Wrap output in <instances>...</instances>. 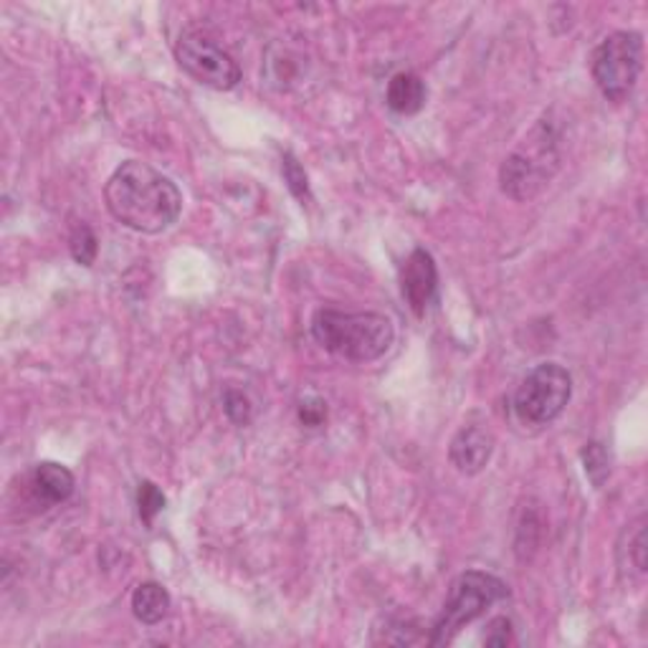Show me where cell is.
<instances>
[{
	"label": "cell",
	"mask_w": 648,
	"mask_h": 648,
	"mask_svg": "<svg viewBox=\"0 0 648 648\" xmlns=\"http://www.w3.org/2000/svg\"><path fill=\"white\" fill-rule=\"evenodd\" d=\"M104 200L114 221L137 233L168 231L182 211L176 182L140 160H127L114 170L107 180Z\"/></svg>",
	"instance_id": "6da1fadb"
},
{
	"label": "cell",
	"mask_w": 648,
	"mask_h": 648,
	"mask_svg": "<svg viewBox=\"0 0 648 648\" xmlns=\"http://www.w3.org/2000/svg\"><path fill=\"white\" fill-rule=\"evenodd\" d=\"M312 337L327 352L350 362H372L386 355L396 330L390 317L380 312H340L317 309L312 317Z\"/></svg>",
	"instance_id": "7a4b0ae2"
},
{
	"label": "cell",
	"mask_w": 648,
	"mask_h": 648,
	"mask_svg": "<svg viewBox=\"0 0 648 648\" xmlns=\"http://www.w3.org/2000/svg\"><path fill=\"white\" fill-rule=\"evenodd\" d=\"M509 596V588L505 580H499L497 575L481 572V570H467L453 580L446 598L441 616L436 618L431 638V646H449L456 636L461 634L463 626H469L471 620L481 618L487 610L505 600Z\"/></svg>",
	"instance_id": "3957f363"
},
{
	"label": "cell",
	"mask_w": 648,
	"mask_h": 648,
	"mask_svg": "<svg viewBox=\"0 0 648 648\" xmlns=\"http://www.w3.org/2000/svg\"><path fill=\"white\" fill-rule=\"evenodd\" d=\"M560 168L558 137L547 122H540L527 137L525 144L501 162L499 186L505 196L515 200L535 198Z\"/></svg>",
	"instance_id": "277c9868"
},
{
	"label": "cell",
	"mask_w": 648,
	"mask_h": 648,
	"mask_svg": "<svg viewBox=\"0 0 648 648\" xmlns=\"http://www.w3.org/2000/svg\"><path fill=\"white\" fill-rule=\"evenodd\" d=\"M644 69V39L636 31H616L606 36L592 51L590 71L600 94L610 102H626L636 89Z\"/></svg>",
	"instance_id": "5b68a950"
},
{
	"label": "cell",
	"mask_w": 648,
	"mask_h": 648,
	"mask_svg": "<svg viewBox=\"0 0 648 648\" xmlns=\"http://www.w3.org/2000/svg\"><path fill=\"white\" fill-rule=\"evenodd\" d=\"M572 378L558 362H542L529 370L515 392L517 421L529 428H542L558 421L570 403Z\"/></svg>",
	"instance_id": "8992f818"
},
{
	"label": "cell",
	"mask_w": 648,
	"mask_h": 648,
	"mask_svg": "<svg viewBox=\"0 0 648 648\" xmlns=\"http://www.w3.org/2000/svg\"><path fill=\"white\" fill-rule=\"evenodd\" d=\"M176 59L186 74L198 84L218 91H231L241 84V67L231 53L216 43L206 31L186 29L176 43Z\"/></svg>",
	"instance_id": "52a82bcc"
},
{
	"label": "cell",
	"mask_w": 648,
	"mask_h": 648,
	"mask_svg": "<svg viewBox=\"0 0 648 648\" xmlns=\"http://www.w3.org/2000/svg\"><path fill=\"white\" fill-rule=\"evenodd\" d=\"M438 289V269L431 253L426 249H416L406 259L403 269H400V291L413 315L423 317L428 305L433 302Z\"/></svg>",
	"instance_id": "ba28073f"
},
{
	"label": "cell",
	"mask_w": 648,
	"mask_h": 648,
	"mask_svg": "<svg viewBox=\"0 0 648 648\" xmlns=\"http://www.w3.org/2000/svg\"><path fill=\"white\" fill-rule=\"evenodd\" d=\"M491 453H495V433L483 423H467L459 428L449 446V459L456 471L473 477V473L483 471Z\"/></svg>",
	"instance_id": "9c48e42d"
},
{
	"label": "cell",
	"mask_w": 648,
	"mask_h": 648,
	"mask_svg": "<svg viewBox=\"0 0 648 648\" xmlns=\"http://www.w3.org/2000/svg\"><path fill=\"white\" fill-rule=\"evenodd\" d=\"M29 495L36 505H61L74 495V473L57 461L36 463L29 473Z\"/></svg>",
	"instance_id": "30bf717a"
},
{
	"label": "cell",
	"mask_w": 648,
	"mask_h": 648,
	"mask_svg": "<svg viewBox=\"0 0 648 648\" xmlns=\"http://www.w3.org/2000/svg\"><path fill=\"white\" fill-rule=\"evenodd\" d=\"M386 102L396 114H418L426 107V84L413 71H400L388 81Z\"/></svg>",
	"instance_id": "8fae6325"
},
{
	"label": "cell",
	"mask_w": 648,
	"mask_h": 648,
	"mask_svg": "<svg viewBox=\"0 0 648 648\" xmlns=\"http://www.w3.org/2000/svg\"><path fill=\"white\" fill-rule=\"evenodd\" d=\"M170 610V592L160 582H142L132 592V614L144 626L160 624Z\"/></svg>",
	"instance_id": "7c38bea8"
},
{
	"label": "cell",
	"mask_w": 648,
	"mask_h": 648,
	"mask_svg": "<svg viewBox=\"0 0 648 648\" xmlns=\"http://www.w3.org/2000/svg\"><path fill=\"white\" fill-rule=\"evenodd\" d=\"M580 459H582V469H586V477L590 479L592 487L596 489L604 487L610 477V456L606 451V446L600 441L586 443L580 451Z\"/></svg>",
	"instance_id": "4fadbf2b"
},
{
	"label": "cell",
	"mask_w": 648,
	"mask_h": 648,
	"mask_svg": "<svg viewBox=\"0 0 648 648\" xmlns=\"http://www.w3.org/2000/svg\"><path fill=\"white\" fill-rule=\"evenodd\" d=\"M162 509H166V495H162L158 483L142 481L140 489H137V512H140L144 527H152L154 517H158Z\"/></svg>",
	"instance_id": "5bb4252c"
},
{
	"label": "cell",
	"mask_w": 648,
	"mask_h": 648,
	"mask_svg": "<svg viewBox=\"0 0 648 648\" xmlns=\"http://www.w3.org/2000/svg\"><path fill=\"white\" fill-rule=\"evenodd\" d=\"M69 246H71V257H74V261L81 263V267H91V263H94L99 253V241L87 223H79L74 228Z\"/></svg>",
	"instance_id": "9a60e30c"
},
{
	"label": "cell",
	"mask_w": 648,
	"mask_h": 648,
	"mask_svg": "<svg viewBox=\"0 0 648 648\" xmlns=\"http://www.w3.org/2000/svg\"><path fill=\"white\" fill-rule=\"evenodd\" d=\"M223 410H226L228 421L236 423V426H249L251 418H253L251 398L239 388H228L223 392Z\"/></svg>",
	"instance_id": "2e32d148"
},
{
	"label": "cell",
	"mask_w": 648,
	"mask_h": 648,
	"mask_svg": "<svg viewBox=\"0 0 648 648\" xmlns=\"http://www.w3.org/2000/svg\"><path fill=\"white\" fill-rule=\"evenodd\" d=\"M281 172H285V180H287V186L291 193H295L297 200H302V206L309 203V182H307V172L305 168L299 166L295 154H285L281 158Z\"/></svg>",
	"instance_id": "e0dca14e"
},
{
	"label": "cell",
	"mask_w": 648,
	"mask_h": 648,
	"mask_svg": "<svg viewBox=\"0 0 648 648\" xmlns=\"http://www.w3.org/2000/svg\"><path fill=\"white\" fill-rule=\"evenodd\" d=\"M297 416H299V423H302L305 428L325 426V421H327V403L322 398L309 396L305 400H299Z\"/></svg>",
	"instance_id": "ac0fdd59"
},
{
	"label": "cell",
	"mask_w": 648,
	"mask_h": 648,
	"mask_svg": "<svg viewBox=\"0 0 648 648\" xmlns=\"http://www.w3.org/2000/svg\"><path fill=\"white\" fill-rule=\"evenodd\" d=\"M483 644H487V646H497V648L512 646L515 644L512 620H509L507 616L491 618L489 626H487V634H483Z\"/></svg>",
	"instance_id": "d6986e66"
},
{
	"label": "cell",
	"mask_w": 648,
	"mask_h": 648,
	"mask_svg": "<svg viewBox=\"0 0 648 648\" xmlns=\"http://www.w3.org/2000/svg\"><path fill=\"white\" fill-rule=\"evenodd\" d=\"M628 550H631V558H634V568L638 572H646V527H644V519H638L634 525V540H628Z\"/></svg>",
	"instance_id": "ffe728a7"
}]
</instances>
